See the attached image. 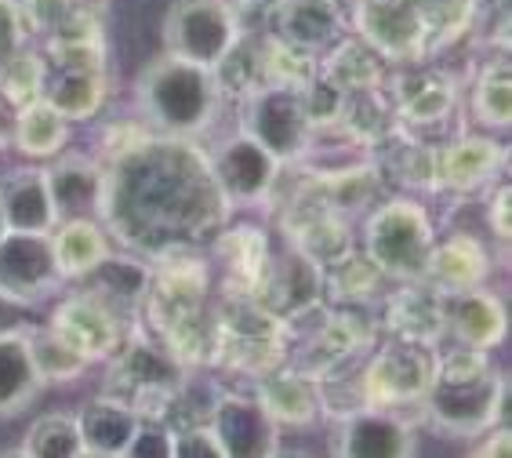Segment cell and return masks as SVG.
<instances>
[{
  "label": "cell",
  "instance_id": "cell-1",
  "mask_svg": "<svg viewBox=\"0 0 512 458\" xmlns=\"http://www.w3.org/2000/svg\"><path fill=\"white\" fill-rule=\"evenodd\" d=\"M229 204L211 175V157L189 139L146 135L102 164L99 222L146 259L197 251L226 229Z\"/></svg>",
  "mask_w": 512,
  "mask_h": 458
},
{
  "label": "cell",
  "instance_id": "cell-2",
  "mask_svg": "<svg viewBox=\"0 0 512 458\" xmlns=\"http://www.w3.org/2000/svg\"><path fill=\"white\" fill-rule=\"evenodd\" d=\"M509 382L483 349L454 346L436 357V375L422 411L447 437H480L505 422Z\"/></svg>",
  "mask_w": 512,
  "mask_h": 458
},
{
  "label": "cell",
  "instance_id": "cell-3",
  "mask_svg": "<svg viewBox=\"0 0 512 458\" xmlns=\"http://www.w3.org/2000/svg\"><path fill=\"white\" fill-rule=\"evenodd\" d=\"M135 95L138 110L153 124V135H168V139H193L211 128L222 102L215 73L171 55H157L149 62L135 84Z\"/></svg>",
  "mask_w": 512,
  "mask_h": 458
},
{
  "label": "cell",
  "instance_id": "cell-4",
  "mask_svg": "<svg viewBox=\"0 0 512 458\" xmlns=\"http://www.w3.org/2000/svg\"><path fill=\"white\" fill-rule=\"evenodd\" d=\"M433 244L436 226L429 208L422 200L393 197L382 200L378 208H371V215L364 222L360 251L382 269L385 280L411 284V280H425Z\"/></svg>",
  "mask_w": 512,
  "mask_h": 458
},
{
  "label": "cell",
  "instance_id": "cell-5",
  "mask_svg": "<svg viewBox=\"0 0 512 458\" xmlns=\"http://www.w3.org/2000/svg\"><path fill=\"white\" fill-rule=\"evenodd\" d=\"M186 386V368L171 357L160 339L131 335L120 353L109 360V382L102 397L128 404L142 422H160L175 404L178 389Z\"/></svg>",
  "mask_w": 512,
  "mask_h": 458
},
{
  "label": "cell",
  "instance_id": "cell-6",
  "mask_svg": "<svg viewBox=\"0 0 512 458\" xmlns=\"http://www.w3.org/2000/svg\"><path fill=\"white\" fill-rule=\"evenodd\" d=\"M215 320V360L222 368L266 379L287 364V324L269 317L255 299L222 295V306L211 313Z\"/></svg>",
  "mask_w": 512,
  "mask_h": 458
},
{
  "label": "cell",
  "instance_id": "cell-7",
  "mask_svg": "<svg viewBox=\"0 0 512 458\" xmlns=\"http://www.w3.org/2000/svg\"><path fill=\"white\" fill-rule=\"evenodd\" d=\"M160 37H164V55L193 62L200 70H215L244 33L237 8L229 0H171Z\"/></svg>",
  "mask_w": 512,
  "mask_h": 458
},
{
  "label": "cell",
  "instance_id": "cell-8",
  "mask_svg": "<svg viewBox=\"0 0 512 458\" xmlns=\"http://www.w3.org/2000/svg\"><path fill=\"white\" fill-rule=\"evenodd\" d=\"M436 353L433 346H418V342H385L375 357L367 360L364 375H360V397L364 408L400 411L422 408L429 397L436 375Z\"/></svg>",
  "mask_w": 512,
  "mask_h": 458
},
{
  "label": "cell",
  "instance_id": "cell-9",
  "mask_svg": "<svg viewBox=\"0 0 512 458\" xmlns=\"http://www.w3.org/2000/svg\"><path fill=\"white\" fill-rule=\"evenodd\" d=\"M240 131L255 139L262 150L280 164H295L309 153L313 128H309L306 106H302V88H280V84H262L240 102Z\"/></svg>",
  "mask_w": 512,
  "mask_h": 458
},
{
  "label": "cell",
  "instance_id": "cell-10",
  "mask_svg": "<svg viewBox=\"0 0 512 458\" xmlns=\"http://www.w3.org/2000/svg\"><path fill=\"white\" fill-rule=\"evenodd\" d=\"M207 288H211V266L197 259L193 251L160 259L149 277L146 299H142L153 339H164L178 324L207 313Z\"/></svg>",
  "mask_w": 512,
  "mask_h": 458
},
{
  "label": "cell",
  "instance_id": "cell-11",
  "mask_svg": "<svg viewBox=\"0 0 512 458\" xmlns=\"http://www.w3.org/2000/svg\"><path fill=\"white\" fill-rule=\"evenodd\" d=\"M255 302L266 309L269 317L291 328L302 317L316 313L324 302V269L295 248L284 251V255H273L266 277L255 291Z\"/></svg>",
  "mask_w": 512,
  "mask_h": 458
},
{
  "label": "cell",
  "instance_id": "cell-12",
  "mask_svg": "<svg viewBox=\"0 0 512 458\" xmlns=\"http://www.w3.org/2000/svg\"><path fill=\"white\" fill-rule=\"evenodd\" d=\"M62 284L55 248H51V233H15L8 229L0 237V291L11 299L33 302L55 295Z\"/></svg>",
  "mask_w": 512,
  "mask_h": 458
},
{
  "label": "cell",
  "instance_id": "cell-13",
  "mask_svg": "<svg viewBox=\"0 0 512 458\" xmlns=\"http://www.w3.org/2000/svg\"><path fill=\"white\" fill-rule=\"evenodd\" d=\"M280 168L284 164L269 157L255 139H247L244 131H237L233 139L222 142L215 150V157H211V175H215L218 193L226 197L229 208L262 204L276 190Z\"/></svg>",
  "mask_w": 512,
  "mask_h": 458
},
{
  "label": "cell",
  "instance_id": "cell-14",
  "mask_svg": "<svg viewBox=\"0 0 512 458\" xmlns=\"http://www.w3.org/2000/svg\"><path fill=\"white\" fill-rule=\"evenodd\" d=\"M207 429L226 458H269L280 444V426L269 419L255 393H222L207 415Z\"/></svg>",
  "mask_w": 512,
  "mask_h": 458
},
{
  "label": "cell",
  "instance_id": "cell-15",
  "mask_svg": "<svg viewBox=\"0 0 512 458\" xmlns=\"http://www.w3.org/2000/svg\"><path fill=\"white\" fill-rule=\"evenodd\" d=\"M51 328L59 331L77 353H84L91 364L95 360H113L120 353V346H124V339H128L124 317H117L113 309L84 295V291H73L55 306Z\"/></svg>",
  "mask_w": 512,
  "mask_h": 458
},
{
  "label": "cell",
  "instance_id": "cell-16",
  "mask_svg": "<svg viewBox=\"0 0 512 458\" xmlns=\"http://www.w3.org/2000/svg\"><path fill=\"white\" fill-rule=\"evenodd\" d=\"M382 324L393 339L436 349L447 339V291L429 280L400 284L393 295H385Z\"/></svg>",
  "mask_w": 512,
  "mask_h": 458
},
{
  "label": "cell",
  "instance_id": "cell-17",
  "mask_svg": "<svg viewBox=\"0 0 512 458\" xmlns=\"http://www.w3.org/2000/svg\"><path fill=\"white\" fill-rule=\"evenodd\" d=\"M414 429L404 415L382 408H360L338 426L335 458H414Z\"/></svg>",
  "mask_w": 512,
  "mask_h": 458
},
{
  "label": "cell",
  "instance_id": "cell-18",
  "mask_svg": "<svg viewBox=\"0 0 512 458\" xmlns=\"http://www.w3.org/2000/svg\"><path fill=\"white\" fill-rule=\"evenodd\" d=\"M505 160H509V153L494 135H480V131L462 135V139L440 146V153H436V190H480V186L502 175Z\"/></svg>",
  "mask_w": 512,
  "mask_h": 458
},
{
  "label": "cell",
  "instance_id": "cell-19",
  "mask_svg": "<svg viewBox=\"0 0 512 458\" xmlns=\"http://www.w3.org/2000/svg\"><path fill=\"white\" fill-rule=\"evenodd\" d=\"M269 22H273V37L306 51L313 59L335 48L345 30L338 0H280L269 11Z\"/></svg>",
  "mask_w": 512,
  "mask_h": 458
},
{
  "label": "cell",
  "instance_id": "cell-20",
  "mask_svg": "<svg viewBox=\"0 0 512 458\" xmlns=\"http://www.w3.org/2000/svg\"><path fill=\"white\" fill-rule=\"evenodd\" d=\"M509 335L505 302L487 288H469L447 295V339L465 349L494 353Z\"/></svg>",
  "mask_w": 512,
  "mask_h": 458
},
{
  "label": "cell",
  "instance_id": "cell-21",
  "mask_svg": "<svg viewBox=\"0 0 512 458\" xmlns=\"http://www.w3.org/2000/svg\"><path fill=\"white\" fill-rule=\"evenodd\" d=\"M211 244H215L218 266H222V277H226V295L255 299L258 284H262L269 269V259H273L266 233L258 226H233L222 229Z\"/></svg>",
  "mask_w": 512,
  "mask_h": 458
},
{
  "label": "cell",
  "instance_id": "cell-22",
  "mask_svg": "<svg viewBox=\"0 0 512 458\" xmlns=\"http://www.w3.org/2000/svg\"><path fill=\"white\" fill-rule=\"evenodd\" d=\"M487 277H491V251H487V244H483L480 237L458 229V233H451V237L433 244L425 280L436 284L440 291L454 295V291L483 288Z\"/></svg>",
  "mask_w": 512,
  "mask_h": 458
},
{
  "label": "cell",
  "instance_id": "cell-23",
  "mask_svg": "<svg viewBox=\"0 0 512 458\" xmlns=\"http://www.w3.org/2000/svg\"><path fill=\"white\" fill-rule=\"evenodd\" d=\"M48 190L55 200L59 222L66 219H99L102 204V164L80 153H62L48 171Z\"/></svg>",
  "mask_w": 512,
  "mask_h": 458
},
{
  "label": "cell",
  "instance_id": "cell-24",
  "mask_svg": "<svg viewBox=\"0 0 512 458\" xmlns=\"http://www.w3.org/2000/svg\"><path fill=\"white\" fill-rule=\"evenodd\" d=\"M0 211H4V226L15 233H51L59 226L48 175L40 168L8 171V179L0 182Z\"/></svg>",
  "mask_w": 512,
  "mask_h": 458
},
{
  "label": "cell",
  "instance_id": "cell-25",
  "mask_svg": "<svg viewBox=\"0 0 512 458\" xmlns=\"http://www.w3.org/2000/svg\"><path fill=\"white\" fill-rule=\"evenodd\" d=\"M149 277H153V269L146 262L109 251L99 266L91 269V273H84L80 280H73V284H77V291H84L91 299H99L102 306H109L117 317H128L131 309H138L142 299H146Z\"/></svg>",
  "mask_w": 512,
  "mask_h": 458
},
{
  "label": "cell",
  "instance_id": "cell-26",
  "mask_svg": "<svg viewBox=\"0 0 512 458\" xmlns=\"http://www.w3.org/2000/svg\"><path fill=\"white\" fill-rule=\"evenodd\" d=\"M385 95L393 102L396 120L422 124V128L444 124L454 110V99H458L454 80L447 77V73H433V70H422V73H414V77L404 73L396 84H385Z\"/></svg>",
  "mask_w": 512,
  "mask_h": 458
},
{
  "label": "cell",
  "instance_id": "cell-27",
  "mask_svg": "<svg viewBox=\"0 0 512 458\" xmlns=\"http://www.w3.org/2000/svg\"><path fill=\"white\" fill-rule=\"evenodd\" d=\"M255 397L258 404L266 408V415L280 429H302L313 426L320 419V393H316V382L298 375L295 368H276L273 375L255 382Z\"/></svg>",
  "mask_w": 512,
  "mask_h": 458
},
{
  "label": "cell",
  "instance_id": "cell-28",
  "mask_svg": "<svg viewBox=\"0 0 512 458\" xmlns=\"http://www.w3.org/2000/svg\"><path fill=\"white\" fill-rule=\"evenodd\" d=\"M385 66L389 62L371 44H364L360 37H342L327 55H320L316 73L327 84H335L342 95H360V91L385 88Z\"/></svg>",
  "mask_w": 512,
  "mask_h": 458
},
{
  "label": "cell",
  "instance_id": "cell-29",
  "mask_svg": "<svg viewBox=\"0 0 512 458\" xmlns=\"http://www.w3.org/2000/svg\"><path fill=\"white\" fill-rule=\"evenodd\" d=\"M73 419H77L84 451H95V455H113V458L124 455V448H128L131 437H135L138 426H142V419H138L128 404L109 400V397L88 400V404H84Z\"/></svg>",
  "mask_w": 512,
  "mask_h": 458
},
{
  "label": "cell",
  "instance_id": "cell-30",
  "mask_svg": "<svg viewBox=\"0 0 512 458\" xmlns=\"http://www.w3.org/2000/svg\"><path fill=\"white\" fill-rule=\"evenodd\" d=\"M69 124L48 99H37L15 113V128H11V150L30 160H51L62 157L69 146Z\"/></svg>",
  "mask_w": 512,
  "mask_h": 458
},
{
  "label": "cell",
  "instance_id": "cell-31",
  "mask_svg": "<svg viewBox=\"0 0 512 458\" xmlns=\"http://www.w3.org/2000/svg\"><path fill=\"white\" fill-rule=\"evenodd\" d=\"M51 248L62 280H80L109 255V233L99 219H66L51 229Z\"/></svg>",
  "mask_w": 512,
  "mask_h": 458
},
{
  "label": "cell",
  "instance_id": "cell-32",
  "mask_svg": "<svg viewBox=\"0 0 512 458\" xmlns=\"http://www.w3.org/2000/svg\"><path fill=\"white\" fill-rule=\"evenodd\" d=\"M109 80L106 70H48V84H44V99L69 120L99 117V110L106 106Z\"/></svg>",
  "mask_w": 512,
  "mask_h": 458
},
{
  "label": "cell",
  "instance_id": "cell-33",
  "mask_svg": "<svg viewBox=\"0 0 512 458\" xmlns=\"http://www.w3.org/2000/svg\"><path fill=\"white\" fill-rule=\"evenodd\" d=\"M44 382L26 349V331H15L8 339H0V419H11L33 404Z\"/></svg>",
  "mask_w": 512,
  "mask_h": 458
},
{
  "label": "cell",
  "instance_id": "cell-34",
  "mask_svg": "<svg viewBox=\"0 0 512 458\" xmlns=\"http://www.w3.org/2000/svg\"><path fill=\"white\" fill-rule=\"evenodd\" d=\"M469 110L473 120L487 131H505L512 124V73L509 62L494 59L487 62L473 80V95H469Z\"/></svg>",
  "mask_w": 512,
  "mask_h": 458
},
{
  "label": "cell",
  "instance_id": "cell-35",
  "mask_svg": "<svg viewBox=\"0 0 512 458\" xmlns=\"http://www.w3.org/2000/svg\"><path fill=\"white\" fill-rule=\"evenodd\" d=\"M26 349H30L33 368H37L44 386L48 382H77L91 368V360L69 346L51 324L48 328H26Z\"/></svg>",
  "mask_w": 512,
  "mask_h": 458
},
{
  "label": "cell",
  "instance_id": "cell-36",
  "mask_svg": "<svg viewBox=\"0 0 512 458\" xmlns=\"http://www.w3.org/2000/svg\"><path fill=\"white\" fill-rule=\"evenodd\" d=\"M382 284V269L367 259L360 248L353 255H345L342 262H335L331 269H324V295H331L342 306H364L371 295H378Z\"/></svg>",
  "mask_w": 512,
  "mask_h": 458
},
{
  "label": "cell",
  "instance_id": "cell-37",
  "mask_svg": "<svg viewBox=\"0 0 512 458\" xmlns=\"http://www.w3.org/2000/svg\"><path fill=\"white\" fill-rule=\"evenodd\" d=\"M22 455L26 458H80L84 455V440H80V429L73 415H62V411H51V415H40L26 437H22Z\"/></svg>",
  "mask_w": 512,
  "mask_h": 458
},
{
  "label": "cell",
  "instance_id": "cell-38",
  "mask_svg": "<svg viewBox=\"0 0 512 458\" xmlns=\"http://www.w3.org/2000/svg\"><path fill=\"white\" fill-rule=\"evenodd\" d=\"M258 66H262V84H280V88H306L309 80L320 70V59L306 55V51L291 48L280 37L269 33L258 44Z\"/></svg>",
  "mask_w": 512,
  "mask_h": 458
},
{
  "label": "cell",
  "instance_id": "cell-39",
  "mask_svg": "<svg viewBox=\"0 0 512 458\" xmlns=\"http://www.w3.org/2000/svg\"><path fill=\"white\" fill-rule=\"evenodd\" d=\"M44 84H48V62H44L40 51L19 48L4 66H0V91H4V99H8L15 110L44 99Z\"/></svg>",
  "mask_w": 512,
  "mask_h": 458
},
{
  "label": "cell",
  "instance_id": "cell-40",
  "mask_svg": "<svg viewBox=\"0 0 512 458\" xmlns=\"http://www.w3.org/2000/svg\"><path fill=\"white\" fill-rule=\"evenodd\" d=\"M436 146L422 142H400L393 150V171L396 179L414 186V190H436Z\"/></svg>",
  "mask_w": 512,
  "mask_h": 458
},
{
  "label": "cell",
  "instance_id": "cell-41",
  "mask_svg": "<svg viewBox=\"0 0 512 458\" xmlns=\"http://www.w3.org/2000/svg\"><path fill=\"white\" fill-rule=\"evenodd\" d=\"M15 4L22 15V30L44 33V37L59 30L69 11L77 8V0H15Z\"/></svg>",
  "mask_w": 512,
  "mask_h": 458
},
{
  "label": "cell",
  "instance_id": "cell-42",
  "mask_svg": "<svg viewBox=\"0 0 512 458\" xmlns=\"http://www.w3.org/2000/svg\"><path fill=\"white\" fill-rule=\"evenodd\" d=\"M171 451H175V433L160 422H142L120 458H171Z\"/></svg>",
  "mask_w": 512,
  "mask_h": 458
},
{
  "label": "cell",
  "instance_id": "cell-43",
  "mask_svg": "<svg viewBox=\"0 0 512 458\" xmlns=\"http://www.w3.org/2000/svg\"><path fill=\"white\" fill-rule=\"evenodd\" d=\"M171 458H226V451L218 448L215 433L207 426H189L175 429V451Z\"/></svg>",
  "mask_w": 512,
  "mask_h": 458
},
{
  "label": "cell",
  "instance_id": "cell-44",
  "mask_svg": "<svg viewBox=\"0 0 512 458\" xmlns=\"http://www.w3.org/2000/svg\"><path fill=\"white\" fill-rule=\"evenodd\" d=\"M30 309L33 306H26V302L11 299V295L0 291V339H8V335H15V331L30 328Z\"/></svg>",
  "mask_w": 512,
  "mask_h": 458
},
{
  "label": "cell",
  "instance_id": "cell-45",
  "mask_svg": "<svg viewBox=\"0 0 512 458\" xmlns=\"http://www.w3.org/2000/svg\"><path fill=\"white\" fill-rule=\"evenodd\" d=\"M469 458H512V433L509 426H494L483 433V440L469 451Z\"/></svg>",
  "mask_w": 512,
  "mask_h": 458
},
{
  "label": "cell",
  "instance_id": "cell-46",
  "mask_svg": "<svg viewBox=\"0 0 512 458\" xmlns=\"http://www.w3.org/2000/svg\"><path fill=\"white\" fill-rule=\"evenodd\" d=\"M509 200H512V190H509V182H502L498 190H494L491 197V233L498 240H509Z\"/></svg>",
  "mask_w": 512,
  "mask_h": 458
},
{
  "label": "cell",
  "instance_id": "cell-47",
  "mask_svg": "<svg viewBox=\"0 0 512 458\" xmlns=\"http://www.w3.org/2000/svg\"><path fill=\"white\" fill-rule=\"evenodd\" d=\"M15 106L4 99V91H0V146H11V128H15Z\"/></svg>",
  "mask_w": 512,
  "mask_h": 458
},
{
  "label": "cell",
  "instance_id": "cell-48",
  "mask_svg": "<svg viewBox=\"0 0 512 458\" xmlns=\"http://www.w3.org/2000/svg\"><path fill=\"white\" fill-rule=\"evenodd\" d=\"M233 8H244V11H273L280 0H229Z\"/></svg>",
  "mask_w": 512,
  "mask_h": 458
},
{
  "label": "cell",
  "instance_id": "cell-49",
  "mask_svg": "<svg viewBox=\"0 0 512 458\" xmlns=\"http://www.w3.org/2000/svg\"><path fill=\"white\" fill-rule=\"evenodd\" d=\"M269 458H316V455H309V451H302V448H280V444H276Z\"/></svg>",
  "mask_w": 512,
  "mask_h": 458
},
{
  "label": "cell",
  "instance_id": "cell-50",
  "mask_svg": "<svg viewBox=\"0 0 512 458\" xmlns=\"http://www.w3.org/2000/svg\"><path fill=\"white\" fill-rule=\"evenodd\" d=\"M0 458H26V455H22V448H11V451H0Z\"/></svg>",
  "mask_w": 512,
  "mask_h": 458
},
{
  "label": "cell",
  "instance_id": "cell-51",
  "mask_svg": "<svg viewBox=\"0 0 512 458\" xmlns=\"http://www.w3.org/2000/svg\"><path fill=\"white\" fill-rule=\"evenodd\" d=\"M80 458H113V455H95V451H84Z\"/></svg>",
  "mask_w": 512,
  "mask_h": 458
},
{
  "label": "cell",
  "instance_id": "cell-52",
  "mask_svg": "<svg viewBox=\"0 0 512 458\" xmlns=\"http://www.w3.org/2000/svg\"><path fill=\"white\" fill-rule=\"evenodd\" d=\"M4 233H8V226H4V211H0V237H4Z\"/></svg>",
  "mask_w": 512,
  "mask_h": 458
}]
</instances>
